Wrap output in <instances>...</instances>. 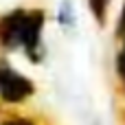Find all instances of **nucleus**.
Returning a JSON list of instances; mask_svg holds the SVG:
<instances>
[{
    "mask_svg": "<svg viewBox=\"0 0 125 125\" xmlns=\"http://www.w3.org/2000/svg\"><path fill=\"white\" fill-rule=\"evenodd\" d=\"M35 94V83L15 70L4 57H0V101L7 105H20Z\"/></svg>",
    "mask_w": 125,
    "mask_h": 125,
    "instance_id": "1",
    "label": "nucleus"
},
{
    "mask_svg": "<svg viewBox=\"0 0 125 125\" xmlns=\"http://www.w3.org/2000/svg\"><path fill=\"white\" fill-rule=\"evenodd\" d=\"M26 22H29V9L24 7H15L0 18V48L4 53L22 51Z\"/></svg>",
    "mask_w": 125,
    "mask_h": 125,
    "instance_id": "2",
    "label": "nucleus"
},
{
    "mask_svg": "<svg viewBox=\"0 0 125 125\" xmlns=\"http://www.w3.org/2000/svg\"><path fill=\"white\" fill-rule=\"evenodd\" d=\"M44 24H46V11L40 9V7L37 9H29V22H26L22 53L33 64H40L44 59V55H46V48H44Z\"/></svg>",
    "mask_w": 125,
    "mask_h": 125,
    "instance_id": "3",
    "label": "nucleus"
},
{
    "mask_svg": "<svg viewBox=\"0 0 125 125\" xmlns=\"http://www.w3.org/2000/svg\"><path fill=\"white\" fill-rule=\"evenodd\" d=\"M110 4H112V0H88L90 15L94 18V22H97L99 26L105 24V20H108V11H110Z\"/></svg>",
    "mask_w": 125,
    "mask_h": 125,
    "instance_id": "4",
    "label": "nucleus"
},
{
    "mask_svg": "<svg viewBox=\"0 0 125 125\" xmlns=\"http://www.w3.org/2000/svg\"><path fill=\"white\" fill-rule=\"evenodd\" d=\"M57 22L64 29H73L77 18H75V9H73V0H62L59 11H57Z\"/></svg>",
    "mask_w": 125,
    "mask_h": 125,
    "instance_id": "5",
    "label": "nucleus"
},
{
    "mask_svg": "<svg viewBox=\"0 0 125 125\" xmlns=\"http://www.w3.org/2000/svg\"><path fill=\"white\" fill-rule=\"evenodd\" d=\"M114 70H116V75H119V79L125 83V40H123V46L116 51V55H114Z\"/></svg>",
    "mask_w": 125,
    "mask_h": 125,
    "instance_id": "6",
    "label": "nucleus"
},
{
    "mask_svg": "<svg viewBox=\"0 0 125 125\" xmlns=\"http://www.w3.org/2000/svg\"><path fill=\"white\" fill-rule=\"evenodd\" d=\"M0 125H37V121L35 119H29V116H22V114H15V116L2 119Z\"/></svg>",
    "mask_w": 125,
    "mask_h": 125,
    "instance_id": "7",
    "label": "nucleus"
},
{
    "mask_svg": "<svg viewBox=\"0 0 125 125\" xmlns=\"http://www.w3.org/2000/svg\"><path fill=\"white\" fill-rule=\"evenodd\" d=\"M116 37L125 40V2H123V9H121V15L116 20Z\"/></svg>",
    "mask_w": 125,
    "mask_h": 125,
    "instance_id": "8",
    "label": "nucleus"
},
{
    "mask_svg": "<svg viewBox=\"0 0 125 125\" xmlns=\"http://www.w3.org/2000/svg\"><path fill=\"white\" fill-rule=\"evenodd\" d=\"M123 90H125V83H123Z\"/></svg>",
    "mask_w": 125,
    "mask_h": 125,
    "instance_id": "9",
    "label": "nucleus"
}]
</instances>
